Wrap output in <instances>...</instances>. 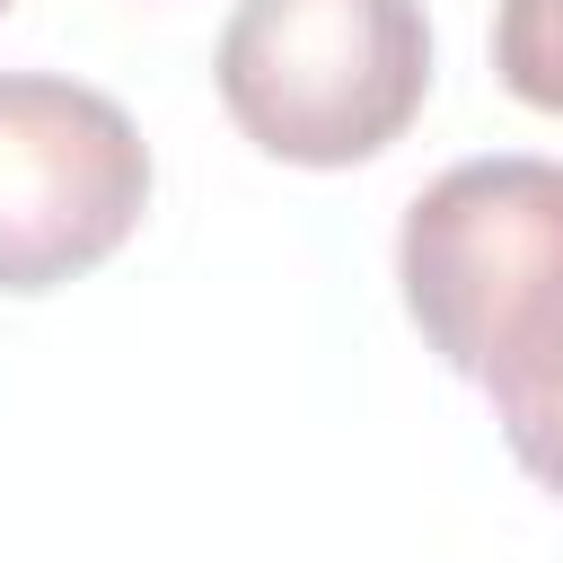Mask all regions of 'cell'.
I'll use <instances>...</instances> for the list:
<instances>
[{
    "mask_svg": "<svg viewBox=\"0 0 563 563\" xmlns=\"http://www.w3.org/2000/svg\"><path fill=\"white\" fill-rule=\"evenodd\" d=\"M141 123L62 70H0V299L88 282L150 211Z\"/></svg>",
    "mask_w": 563,
    "mask_h": 563,
    "instance_id": "cell-3",
    "label": "cell"
},
{
    "mask_svg": "<svg viewBox=\"0 0 563 563\" xmlns=\"http://www.w3.org/2000/svg\"><path fill=\"white\" fill-rule=\"evenodd\" d=\"M396 290L440 369L484 387L519 475L563 501V158H457L396 229Z\"/></svg>",
    "mask_w": 563,
    "mask_h": 563,
    "instance_id": "cell-1",
    "label": "cell"
},
{
    "mask_svg": "<svg viewBox=\"0 0 563 563\" xmlns=\"http://www.w3.org/2000/svg\"><path fill=\"white\" fill-rule=\"evenodd\" d=\"M493 79L519 106L563 114V0H493Z\"/></svg>",
    "mask_w": 563,
    "mask_h": 563,
    "instance_id": "cell-4",
    "label": "cell"
},
{
    "mask_svg": "<svg viewBox=\"0 0 563 563\" xmlns=\"http://www.w3.org/2000/svg\"><path fill=\"white\" fill-rule=\"evenodd\" d=\"M211 88L264 158L361 167L431 97V18L422 0H238Z\"/></svg>",
    "mask_w": 563,
    "mask_h": 563,
    "instance_id": "cell-2",
    "label": "cell"
},
{
    "mask_svg": "<svg viewBox=\"0 0 563 563\" xmlns=\"http://www.w3.org/2000/svg\"><path fill=\"white\" fill-rule=\"evenodd\" d=\"M0 9H9V0H0Z\"/></svg>",
    "mask_w": 563,
    "mask_h": 563,
    "instance_id": "cell-5",
    "label": "cell"
}]
</instances>
